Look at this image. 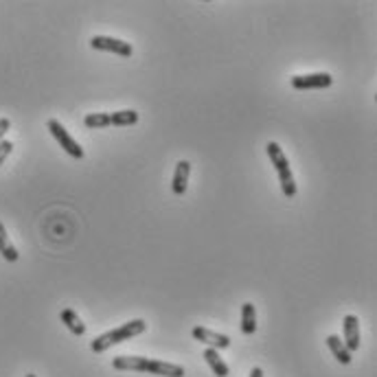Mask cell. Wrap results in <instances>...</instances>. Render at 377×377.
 Masks as SVG:
<instances>
[{"label": "cell", "mask_w": 377, "mask_h": 377, "mask_svg": "<svg viewBox=\"0 0 377 377\" xmlns=\"http://www.w3.org/2000/svg\"><path fill=\"white\" fill-rule=\"evenodd\" d=\"M266 152H268V156H270V162L275 164V169H277V174H279L283 195H285L288 200L296 198L298 189H296V183H294V174H292V169H290V160H288V156L283 154L281 145L275 143V141H270V143L266 145Z\"/></svg>", "instance_id": "obj_3"}, {"label": "cell", "mask_w": 377, "mask_h": 377, "mask_svg": "<svg viewBox=\"0 0 377 377\" xmlns=\"http://www.w3.org/2000/svg\"><path fill=\"white\" fill-rule=\"evenodd\" d=\"M59 318H62V323L72 331V334L75 336H84L86 334V325L82 323V318H79V316L77 314H75L72 309H62V314H59Z\"/></svg>", "instance_id": "obj_14"}, {"label": "cell", "mask_w": 377, "mask_h": 377, "mask_svg": "<svg viewBox=\"0 0 377 377\" xmlns=\"http://www.w3.org/2000/svg\"><path fill=\"white\" fill-rule=\"evenodd\" d=\"M254 331H257V309L252 303H244L241 305V334L252 336Z\"/></svg>", "instance_id": "obj_11"}, {"label": "cell", "mask_w": 377, "mask_h": 377, "mask_svg": "<svg viewBox=\"0 0 377 377\" xmlns=\"http://www.w3.org/2000/svg\"><path fill=\"white\" fill-rule=\"evenodd\" d=\"M47 130L53 134V139L59 143V147H62L68 156H72L75 160H82V158H84V149H82V145L70 137L68 130H66L62 123H59L57 118H49V121H47Z\"/></svg>", "instance_id": "obj_4"}, {"label": "cell", "mask_w": 377, "mask_h": 377, "mask_svg": "<svg viewBox=\"0 0 377 377\" xmlns=\"http://www.w3.org/2000/svg\"><path fill=\"white\" fill-rule=\"evenodd\" d=\"M0 254L9 261V263H16L18 261V250H16V246L11 244L9 241V235H7V231H5V226L0 224Z\"/></svg>", "instance_id": "obj_15"}, {"label": "cell", "mask_w": 377, "mask_h": 377, "mask_svg": "<svg viewBox=\"0 0 377 377\" xmlns=\"http://www.w3.org/2000/svg\"><path fill=\"white\" fill-rule=\"evenodd\" d=\"M331 84H334V77L329 72H311V75H296V77H292L294 90H321V88H329Z\"/></svg>", "instance_id": "obj_7"}, {"label": "cell", "mask_w": 377, "mask_h": 377, "mask_svg": "<svg viewBox=\"0 0 377 377\" xmlns=\"http://www.w3.org/2000/svg\"><path fill=\"white\" fill-rule=\"evenodd\" d=\"M147 329V323L137 318V321H130L125 325H121L116 329H110V331H105V334H101L99 338H95L93 342H90V349H93L95 353H103V351H108L112 344H118V342H125L134 336H139L143 334V331Z\"/></svg>", "instance_id": "obj_2"}, {"label": "cell", "mask_w": 377, "mask_h": 377, "mask_svg": "<svg viewBox=\"0 0 377 377\" xmlns=\"http://www.w3.org/2000/svg\"><path fill=\"white\" fill-rule=\"evenodd\" d=\"M202 357L206 360V364L210 367V371H213L217 377H229V373H231V369H229V364L222 360V355H220V351H215V349H204V353H202Z\"/></svg>", "instance_id": "obj_10"}, {"label": "cell", "mask_w": 377, "mask_h": 377, "mask_svg": "<svg viewBox=\"0 0 377 377\" xmlns=\"http://www.w3.org/2000/svg\"><path fill=\"white\" fill-rule=\"evenodd\" d=\"M189 174H191V162L189 160H180L176 164V174H174V180H171V191L178 198H183L187 193V187H189Z\"/></svg>", "instance_id": "obj_9"}, {"label": "cell", "mask_w": 377, "mask_h": 377, "mask_svg": "<svg viewBox=\"0 0 377 377\" xmlns=\"http://www.w3.org/2000/svg\"><path fill=\"white\" fill-rule=\"evenodd\" d=\"M26 377H36V375H33V373H29V375H26Z\"/></svg>", "instance_id": "obj_20"}, {"label": "cell", "mask_w": 377, "mask_h": 377, "mask_svg": "<svg viewBox=\"0 0 377 377\" xmlns=\"http://www.w3.org/2000/svg\"><path fill=\"white\" fill-rule=\"evenodd\" d=\"M90 49L116 53L121 57H132V53H134L130 42H123V40H118V38H110V36H95V38H90Z\"/></svg>", "instance_id": "obj_5"}, {"label": "cell", "mask_w": 377, "mask_h": 377, "mask_svg": "<svg viewBox=\"0 0 377 377\" xmlns=\"http://www.w3.org/2000/svg\"><path fill=\"white\" fill-rule=\"evenodd\" d=\"M139 123V112L137 110H118L110 114V125L116 128H130Z\"/></svg>", "instance_id": "obj_13"}, {"label": "cell", "mask_w": 377, "mask_h": 377, "mask_svg": "<svg viewBox=\"0 0 377 377\" xmlns=\"http://www.w3.org/2000/svg\"><path fill=\"white\" fill-rule=\"evenodd\" d=\"M250 377H263V369H259V367H254V369L250 371Z\"/></svg>", "instance_id": "obj_19"}, {"label": "cell", "mask_w": 377, "mask_h": 377, "mask_svg": "<svg viewBox=\"0 0 377 377\" xmlns=\"http://www.w3.org/2000/svg\"><path fill=\"white\" fill-rule=\"evenodd\" d=\"M191 336H193L195 340H200L202 344H206L208 349H215V351L229 349V346L233 344V340L226 336V334H217V331H210V329L200 327V325L191 329Z\"/></svg>", "instance_id": "obj_6"}, {"label": "cell", "mask_w": 377, "mask_h": 377, "mask_svg": "<svg viewBox=\"0 0 377 377\" xmlns=\"http://www.w3.org/2000/svg\"><path fill=\"white\" fill-rule=\"evenodd\" d=\"M13 152V143L11 141H0V164H3L5 160H7V156Z\"/></svg>", "instance_id": "obj_17"}, {"label": "cell", "mask_w": 377, "mask_h": 377, "mask_svg": "<svg viewBox=\"0 0 377 377\" xmlns=\"http://www.w3.org/2000/svg\"><path fill=\"white\" fill-rule=\"evenodd\" d=\"M342 327H344V340H342L344 346L351 353L357 351V346H360V321H357V316L346 314L344 321H342Z\"/></svg>", "instance_id": "obj_8"}, {"label": "cell", "mask_w": 377, "mask_h": 377, "mask_svg": "<svg viewBox=\"0 0 377 377\" xmlns=\"http://www.w3.org/2000/svg\"><path fill=\"white\" fill-rule=\"evenodd\" d=\"M11 128V121L9 118H0V141H5V134Z\"/></svg>", "instance_id": "obj_18"}, {"label": "cell", "mask_w": 377, "mask_h": 377, "mask_svg": "<svg viewBox=\"0 0 377 377\" xmlns=\"http://www.w3.org/2000/svg\"><path fill=\"white\" fill-rule=\"evenodd\" d=\"M112 367L116 371H137V373H149V375H160V377H185V369L180 364H171V362L152 360V357H141V355H118L114 357Z\"/></svg>", "instance_id": "obj_1"}, {"label": "cell", "mask_w": 377, "mask_h": 377, "mask_svg": "<svg viewBox=\"0 0 377 377\" xmlns=\"http://www.w3.org/2000/svg\"><path fill=\"white\" fill-rule=\"evenodd\" d=\"M327 346L331 349V353L336 355V360L340 362V364H351V355H353V353L346 349L344 342L340 340V336H336V334L327 336Z\"/></svg>", "instance_id": "obj_12"}, {"label": "cell", "mask_w": 377, "mask_h": 377, "mask_svg": "<svg viewBox=\"0 0 377 377\" xmlns=\"http://www.w3.org/2000/svg\"><path fill=\"white\" fill-rule=\"evenodd\" d=\"M84 125L88 130H101L110 125V114L108 112H90L84 116Z\"/></svg>", "instance_id": "obj_16"}]
</instances>
